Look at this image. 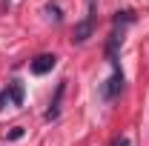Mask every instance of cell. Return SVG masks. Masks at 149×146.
Segmentation results:
<instances>
[{
  "label": "cell",
  "mask_w": 149,
  "mask_h": 146,
  "mask_svg": "<svg viewBox=\"0 0 149 146\" xmlns=\"http://www.w3.org/2000/svg\"><path fill=\"white\" fill-rule=\"evenodd\" d=\"M9 103H12V97H9V89H6V92H0V109H6Z\"/></svg>",
  "instance_id": "7"
},
{
  "label": "cell",
  "mask_w": 149,
  "mask_h": 146,
  "mask_svg": "<svg viewBox=\"0 0 149 146\" xmlns=\"http://www.w3.org/2000/svg\"><path fill=\"white\" fill-rule=\"evenodd\" d=\"M120 89H123V74H120V69H115L109 80L100 83V97H103V100H112Z\"/></svg>",
  "instance_id": "1"
},
{
  "label": "cell",
  "mask_w": 149,
  "mask_h": 146,
  "mask_svg": "<svg viewBox=\"0 0 149 146\" xmlns=\"http://www.w3.org/2000/svg\"><path fill=\"white\" fill-rule=\"evenodd\" d=\"M9 97H12V103H15V106L23 103V83H20V80H15V83L9 86Z\"/></svg>",
  "instance_id": "4"
},
{
  "label": "cell",
  "mask_w": 149,
  "mask_h": 146,
  "mask_svg": "<svg viewBox=\"0 0 149 146\" xmlns=\"http://www.w3.org/2000/svg\"><path fill=\"white\" fill-rule=\"evenodd\" d=\"M63 92H66V80H63V83H57L55 100H52V106L46 109V120H55L57 115H60V100H63Z\"/></svg>",
  "instance_id": "3"
},
{
  "label": "cell",
  "mask_w": 149,
  "mask_h": 146,
  "mask_svg": "<svg viewBox=\"0 0 149 146\" xmlns=\"http://www.w3.org/2000/svg\"><path fill=\"white\" fill-rule=\"evenodd\" d=\"M23 135H26V132H23V129H20V126H15V129H12V132H9V135H6V138H9V140H20Z\"/></svg>",
  "instance_id": "5"
},
{
  "label": "cell",
  "mask_w": 149,
  "mask_h": 146,
  "mask_svg": "<svg viewBox=\"0 0 149 146\" xmlns=\"http://www.w3.org/2000/svg\"><path fill=\"white\" fill-rule=\"evenodd\" d=\"M46 12H49V15H52L55 20H60V17H63V15H60V9H57L55 3H49V6H46Z\"/></svg>",
  "instance_id": "6"
},
{
  "label": "cell",
  "mask_w": 149,
  "mask_h": 146,
  "mask_svg": "<svg viewBox=\"0 0 149 146\" xmlns=\"http://www.w3.org/2000/svg\"><path fill=\"white\" fill-rule=\"evenodd\" d=\"M109 146H129V138H123V135H120V138H115Z\"/></svg>",
  "instance_id": "8"
},
{
  "label": "cell",
  "mask_w": 149,
  "mask_h": 146,
  "mask_svg": "<svg viewBox=\"0 0 149 146\" xmlns=\"http://www.w3.org/2000/svg\"><path fill=\"white\" fill-rule=\"evenodd\" d=\"M6 3H9V0H6Z\"/></svg>",
  "instance_id": "9"
},
{
  "label": "cell",
  "mask_w": 149,
  "mask_h": 146,
  "mask_svg": "<svg viewBox=\"0 0 149 146\" xmlns=\"http://www.w3.org/2000/svg\"><path fill=\"white\" fill-rule=\"evenodd\" d=\"M55 63H57V57L55 55H37L32 63H29V69L35 74H46V72H52L55 69Z\"/></svg>",
  "instance_id": "2"
}]
</instances>
